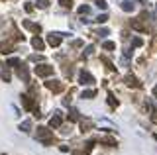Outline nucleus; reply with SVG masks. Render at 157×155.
Here are the masks:
<instances>
[{"label": "nucleus", "instance_id": "1", "mask_svg": "<svg viewBox=\"0 0 157 155\" xmlns=\"http://www.w3.org/2000/svg\"><path fill=\"white\" fill-rule=\"evenodd\" d=\"M38 140L41 141L43 145H51V143H53V132H51V130H47V128L39 126L38 128Z\"/></svg>", "mask_w": 157, "mask_h": 155}, {"label": "nucleus", "instance_id": "2", "mask_svg": "<svg viewBox=\"0 0 157 155\" xmlns=\"http://www.w3.org/2000/svg\"><path fill=\"white\" fill-rule=\"evenodd\" d=\"M53 67L51 65H38L35 67V69H33V73H35V75L38 77H49V75H53Z\"/></svg>", "mask_w": 157, "mask_h": 155}, {"label": "nucleus", "instance_id": "3", "mask_svg": "<svg viewBox=\"0 0 157 155\" xmlns=\"http://www.w3.org/2000/svg\"><path fill=\"white\" fill-rule=\"evenodd\" d=\"M79 83H81V85H92V83H94V77H92L88 71H81V73H79Z\"/></svg>", "mask_w": 157, "mask_h": 155}, {"label": "nucleus", "instance_id": "4", "mask_svg": "<svg viewBox=\"0 0 157 155\" xmlns=\"http://www.w3.org/2000/svg\"><path fill=\"white\" fill-rule=\"evenodd\" d=\"M22 104H24L26 110H29V112H35V104H33V100L29 98L28 94H22Z\"/></svg>", "mask_w": 157, "mask_h": 155}, {"label": "nucleus", "instance_id": "5", "mask_svg": "<svg viewBox=\"0 0 157 155\" xmlns=\"http://www.w3.org/2000/svg\"><path fill=\"white\" fill-rule=\"evenodd\" d=\"M22 26H24V28H28V30H32L33 33H39V32H41V26H39V24L29 22V20H22Z\"/></svg>", "mask_w": 157, "mask_h": 155}, {"label": "nucleus", "instance_id": "6", "mask_svg": "<svg viewBox=\"0 0 157 155\" xmlns=\"http://www.w3.org/2000/svg\"><path fill=\"white\" fill-rule=\"evenodd\" d=\"M45 86H47L51 92H61V90H63V85L59 83V80H47V83H45Z\"/></svg>", "mask_w": 157, "mask_h": 155}, {"label": "nucleus", "instance_id": "7", "mask_svg": "<svg viewBox=\"0 0 157 155\" xmlns=\"http://www.w3.org/2000/svg\"><path fill=\"white\" fill-rule=\"evenodd\" d=\"M124 80H126V85L132 86V89H139V86H142V83H139V80L136 79L133 75H126V77H124Z\"/></svg>", "mask_w": 157, "mask_h": 155}, {"label": "nucleus", "instance_id": "8", "mask_svg": "<svg viewBox=\"0 0 157 155\" xmlns=\"http://www.w3.org/2000/svg\"><path fill=\"white\" fill-rule=\"evenodd\" d=\"M47 43L51 47H57L59 43H61V35H59V33H49L47 35Z\"/></svg>", "mask_w": 157, "mask_h": 155}, {"label": "nucleus", "instance_id": "9", "mask_svg": "<svg viewBox=\"0 0 157 155\" xmlns=\"http://www.w3.org/2000/svg\"><path fill=\"white\" fill-rule=\"evenodd\" d=\"M61 122H63L61 112H55L51 116V120H49V126H51V128H59V126H61Z\"/></svg>", "mask_w": 157, "mask_h": 155}, {"label": "nucleus", "instance_id": "10", "mask_svg": "<svg viewBox=\"0 0 157 155\" xmlns=\"http://www.w3.org/2000/svg\"><path fill=\"white\" fill-rule=\"evenodd\" d=\"M32 45H33V49H38V51H43L45 43H43V39H41V38H38V35H35V38L32 39Z\"/></svg>", "mask_w": 157, "mask_h": 155}, {"label": "nucleus", "instance_id": "11", "mask_svg": "<svg viewBox=\"0 0 157 155\" xmlns=\"http://www.w3.org/2000/svg\"><path fill=\"white\" fill-rule=\"evenodd\" d=\"M18 77H20V79H22V80H24V83H28V80H29L28 69H26L24 65H20V67H18Z\"/></svg>", "mask_w": 157, "mask_h": 155}, {"label": "nucleus", "instance_id": "12", "mask_svg": "<svg viewBox=\"0 0 157 155\" xmlns=\"http://www.w3.org/2000/svg\"><path fill=\"white\" fill-rule=\"evenodd\" d=\"M0 53H4V55L12 53V43L10 41H0Z\"/></svg>", "mask_w": 157, "mask_h": 155}, {"label": "nucleus", "instance_id": "13", "mask_svg": "<svg viewBox=\"0 0 157 155\" xmlns=\"http://www.w3.org/2000/svg\"><path fill=\"white\" fill-rule=\"evenodd\" d=\"M132 28L138 30V32H147V26H143L139 20H132Z\"/></svg>", "mask_w": 157, "mask_h": 155}, {"label": "nucleus", "instance_id": "14", "mask_svg": "<svg viewBox=\"0 0 157 155\" xmlns=\"http://www.w3.org/2000/svg\"><path fill=\"white\" fill-rule=\"evenodd\" d=\"M133 8H136V6H133L132 0H124V2H122V10H124V12H133Z\"/></svg>", "mask_w": 157, "mask_h": 155}, {"label": "nucleus", "instance_id": "15", "mask_svg": "<svg viewBox=\"0 0 157 155\" xmlns=\"http://www.w3.org/2000/svg\"><path fill=\"white\" fill-rule=\"evenodd\" d=\"M20 130H22V132H24V134L32 132V122H29V120H24V122L20 124Z\"/></svg>", "mask_w": 157, "mask_h": 155}, {"label": "nucleus", "instance_id": "16", "mask_svg": "<svg viewBox=\"0 0 157 155\" xmlns=\"http://www.w3.org/2000/svg\"><path fill=\"white\" fill-rule=\"evenodd\" d=\"M100 143H104V145H108V147H114L116 145V137H104V140H100Z\"/></svg>", "mask_w": 157, "mask_h": 155}, {"label": "nucleus", "instance_id": "17", "mask_svg": "<svg viewBox=\"0 0 157 155\" xmlns=\"http://www.w3.org/2000/svg\"><path fill=\"white\" fill-rule=\"evenodd\" d=\"M88 128H92V120H83L81 122V132H88Z\"/></svg>", "mask_w": 157, "mask_h": 155}, {"label": "nucleus", "instance_id": "18", "mask_svg": "<svg viewBox=\"0 0 157 155\" xmlns=\"http://www.w3.org/2000/svg\"><path fill=\"white\" fill-rule=\"evenodd\" d=\"M100 61L104 63V65H106V67H108V69H110V71H116V67H114V63L110 61L108 57H104V55H102V57H100Z\"/></svg>", "mask_w": 157, "mask_h": 155}, {"label": "nucleus", "instance_id": "19", "mask_svg": "<svg viewBox=\"0 0 157 155\" xmlns=\"http://www.w3.org/2000/svg\"><path fill=\"white\" fill-rule=\"evenodd\" d=\"M69 120H71V122H77V120H79V110H75V108L69 110Z\"/></svg>", "mask_w": 157, "mask_h": 155}, {"label": "nucleus", "instance_id": "20", "mask_svg": "<svg viewBox=\"0 0 157 155\" xmlns=\"http://www.w3.org/2000/svg\"><path fill=\"white\" fill-rule=\"evenodd\" d=\"M22 65V61H20L18 57H10L8 59V67H20Z\"/></svg>", "mask_w": 157, "mask_h": 155}, {"label": "nucleus", "instance_id": "21", "mask_svg": "<svg viewBox=\"0 0 157 155\" xmlns=\"http://www.w3.org/2000/svg\"><path fill=\"white\" fill-rule=\"evenodd\" d=\"M96 96V90H83L81 98H94Z\"/></svg>", "mask_w": 157, "mask_h": 155}, {"label": "nucleus", "instance_id": "22", "mask_svg": "<svg viewBox=\"0 0 157 155\" xmlns=\"http://www.w3.org/2000/svg\"><path fill=\"white\" fill-rule=\"evenodd\" d=\"M102 47L108 49V51H112V49H116V43L114 41H104V43H102Z\"/></svg>", "mask_w": 157, "mask_h": 155}, {"label": "nucleus", "instance_id": "23", "mask_svg": "<svg viewBox=\"0 0 157 155\" xmlns=\"http://www.w3.org/2000/svg\"><path fill=\"white\" fill-rule=\"evenodd\" d=\"M59 4L63 8H73V0H59Z\"/></svg>", "mask_w": 157, "mask_h": 155}, {"label": "nucleus", "instance_id": "24", "mask_svg": "<svg viewBox=\"0 0 157 155\" xmlns=\"http://www.w3.org/2000/svg\"><path fill=\"white\" fill-rule=\"evenodd\" d=\"M94 22H96V24H104V22H108V16H106V14H100L98 18L94 20Z\"/></svg>", "mask_w": 157, "mask_h": 155}, {"label": "nucleus", "instance_id": "25", "mask_svg": "<svg viewBox=\"0 0 157 155\" xmlns=\"http://www.w3.org/2000/svg\"><path fill=\"white\" fill-rule=\"evenodd\" d=\"M132 45H133V47H142V45H143V39H142V38H133Z\"/></svg>", "mask_w": 157, "mask_h": 155}, {"label": "nucleus", "instance_id": "26", "mask_svg": "<svg viewBox=\"0 0 157 155\" xmlns=\"http://www.w3.org/2000/svg\"><path fill=\"white\" fill-rule=\"evenodd\" d=\"M88 12H91V6H86V4H83L79 8V14H88Z\"/></svg>", "mask_w": 157, "mask_h": 155}, {"label": "nucleus", "instance_id": "27", "mask_svg": "<svg viewBox=\"0 0 157 155\" xmlns=\"http://www.w3.org/2000/svg\"><path fill=\"white\" fill-rule=\"evenodd\" d=\"M35 4H38V8H47V6H49V0H38Z\"/></svg>", "mask_w": 157, "mask_h": 155}, {"label": "nucleus", "instance_id": "28", "mask_svg": "<svg viewBox=\"0 0 157 155\" xmlns=\"http://www.w3.org/2000/svg\"><path fill=\"white\" fill-rule=\"evenodd\" d=\"M108 104L110 106H118V100L114 98V94H108Z\"/></svg>", "mask_w": 157, "mask_h": 155}, {"label": "nucleus", "instance_id": "29", "mask_svg": "<svg viewBox=\"0 0 157 155\" xmlns=\"http://www.w3.org/2000/svg\"><path fill=\"white\" fill-rule=\"evenodd\" d=\"M96 6H98L100 10H106V6H108V4H106V0H96Z\"/></svg>", "mask_w": 157, "mask_h": 155}, {"label": "nucleus", "instance_id": "30", "mask_svg": "<svg viewBox=\"0 0 157 155\" xmlns=\"http://www.w3.org/2000/svg\"><path fill=\"white\" fill-rule=\"evenodd\" d=\"M92 145H94V141L91 140L88 143H86V147H85V155H86V153H91V151H92Z\"/></svg>", "mask_w": 157, "mask_h": 155}, {"label": "nucleus", "instance_id": "31", "mask_svg": "<svg viewBox=\"0 0 157 155\" xmlns=\"http://www.w3.org/2000/svg\"><path fill=\"white\" fill-rule=\"evenodd\" d=\"M0 77H2L6 83H10V73H8V71H2V73H0Z\"/></svg>", "mask_w": 157, "mask_h": 155}, {"label": "nucleus", "instance_id": "32", "mask_svg": "<svg viewBox=\"0 0 157 155\" xmlns=\"http://www.w3.org/2000/svg\"><path fill=\"white\" fill-rule=\"evenodd\" d=\"M92 51H94V47H92V45H91V47H86V51L83 53V57H88V55H92Z\"/></svg>", "mask_w": 157, "mask_h": 155}, {"label": "nucleus", "instance_id": "33", "mask_svg": "<svg viewBox=\"0 0 157 155\" xmlns=\"http://www.w3.org/2000/svg\"><path fill=\"white\" fill-rule=\"evenodd\" d=\"M96 35H100V38H104V35H108V30H106V28L98 30V33H96Z\"/></svg>", "mask_w": 157, "mask_h": 155}, {"label": "nucleus", "instance_id": "34", "mask_svg": "<svg viewBox=\"0 0 157 155\" xmlns=\"http://www.w3.org/2000/svg\"><path fill=\"white\" fill-rule=\"evenodd\" d=\"M24 8H26V12H33V6L29 4V2H26V6H24Z\"/></svg>", "mask_w": 157, "mask_h": 155}, {"label": "nucleus", "instance_id": "35", "mask_svg": "<svg viewBox=\"0 0 157 155\" xmlns=\"http://www.w3.org/2000/svg\"><path fill=\"white\" fill-rule=\"evenodd\" d=\"M71 45H73V47H81V45H83V41H81V39H75Z\"/></svg>", "mask_w": 157, "mask_h": 155}, {"label": "nucleus", "instance_id": "36", "mask_svg": "<svg viewBox=\"0 0 157 155\" xmlns=\"http://www.w3.org/2000/svg\"><path fill=\"white\" fill-rule=\"evenodd\" d=\"M29 59H32V61H41L43 57H41V55H32V57H29Z\"/></svg>", "mask_w": 157, "mask_h": 155}, {"label": "nucleus", "instance_id": "37", "mask_svg": "<svg viewBox=\"0 0 157 155\" xmlns=\"http://www.w3.org/2000/svg\"><path fill=\"white\" fill-rule=\"evenodd\" d=\"M153 94H155V96H157V85H155V89H153Z\"/></svg>", "mask_w": 157, "mask_h": 155}, {"label": "nucleus", "instance_id": "38", "mask_svg": "<svg viewBox=\"0 0 157 155\" xmlns=\"http://www.w3.org/2000/svg\"><path fill=\"white\" fill-rule=\"evenodd\" d=\"M155 140H157V134H155Z\"/></svg>", "mask_w": 157, "mask_h": 155}]
</instances>
